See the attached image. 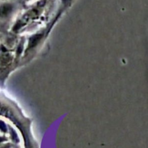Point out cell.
Returning <instances> with one entry per match:
<instances>
[{
    "instance_id": "obj_1",
    "label": "cell",
    "mask_w": 148,
    "mask_h": 148,
    "mask_svg": "<svg viewBox=\"0 0 148 148\" xmlns=\"http://www.w3.org/2000/svg\"><path fill=\"white\" fill-rule=\"evenodd\" d=\"M12 10V5L10 4H4L0 7V15L5 17L7 16Z\"/></svg>"
},
{
    "instance_id": "obj_2",
    "label": "cell",
    "mask_w": 148,
    "mask_h": 148,
    "mask_svg": "<svg viewBox=\"0 0 148 148\" xmlns=\"http://www.w3.org/2000/svg\"><path fill=\"white\" fill-rule=\"evenodd\" d=\"M40 38H41V35H36V36H33L29 42V48L34 47L35 46H36L39 40H40Z\"/></svg>"
}]
</instances>
